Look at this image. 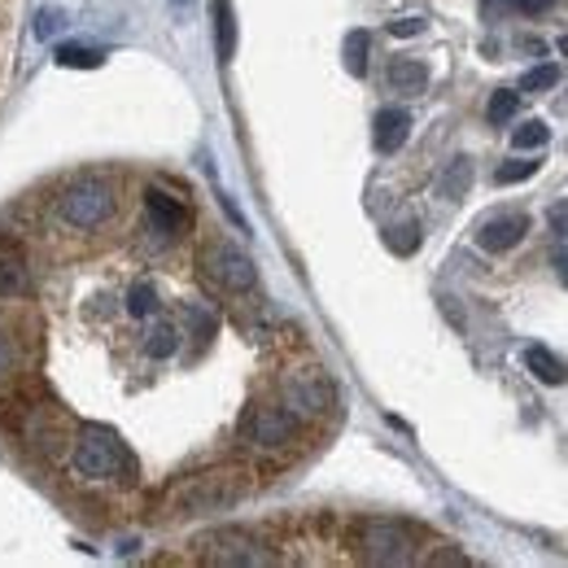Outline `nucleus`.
<instances>
[{
    "mask_svg": "<svg viewBox=\"0 0 568 568\" xmlns=\"http://www.w3.org/2000/svg\"><path fill=\"white\" fill-rule=\"evenodd\" d=\"M351 547H355V560L363 565H385V568H398V565H425V534L407 520H355L351 525Z\"/></svg>",
    "mask_w": 568,
    "mask_h": 568,
    "instance_id": "f257e3e1",
    "label": "nucleus"
},
{
    "mask_svg": "<svg viewBox=\"0 0 568 568\" xmlns=\"http://www.w3.org/2000/svg\"><path fill=\"white\" fill-rule=\"evenodd\" d=\"M71 468L83 481H136V459L123 437L105 425H88L74 433Z\"/></svg>",
    "mask_w": 568,
    "mask_h": 568,
    "instance_id": "f03ea898",
    "label": "nucleus"
},
{
    "mask_svg": "<svg viewBox=\"0 0 568 568\" xmlns=\"http://www.w3.org/2000/svg\"><path fill=\"white\" fill-rule=\"evenodd\" d=\"M302 428L306 425L272 394V398H258V403H250V407L241 412L236 437H241L245 450H254V455H263V459H284V455L302 442Z\"/></svg>",
    "mask_w": 568,
    "mask_h": 568,
    "instance_id": "7ed1b4c3",
    "label": "nucleus"
},
{
    "mask_svg": "<svg viewBox=\"0 0 568 568\" xmlns=\"http://www.w3.org/2000/svg\"><path fill=\"white\" fill-rule=\"evenodd\" d=\"M189 547H193V560L197 565H219V568H263L284 560L267 538H258L250 529H214V534H202Z\"/></svg>",
    "mask_w": 568,
    "mask_h": 568,
    "instance_id": "20e7f679",
    "label": "nucleus"
},
{
    "mask_svg": "<svg viewBox=\"0 0 568 568\" xmlns=\"http://www.w3.org/2000/svg\"><path fill=\"white\" fill-rule=\"evenodd\" d=\"M114 214H119V193H114V184L101 180V175L74 180V184L62 189V197H58V219H62L67 227H74V232H97V227H105Z\"/></svg>",
    "mask_w": 568,
    "mask_h": 568,
    "instance_id": "39448f33",
    "label": "nucleus"
},
{
    "mask_svg": "<svg viewBox=\"0 0 568 568\" xmlns=\"http://www.w3.org/2000/svg\"><path fill=\"white\" fill-rule=\"evenodd\" d=\"M241 477H245V473H236V468H219V473H197V477H184V481L171 490L166 507H171V516L219 511V507L236 503V498L250 490Z\"/></svg>",
    "mask_w": 568,
    "mask_h": 568,
    "instance_id": "423d86ee",
    "label": "nucleus"
},
{
    "mask_svg": "<svg viewBox=\"0 0 568 568\" xmlns=\"http://www.w3.org/2000/svg\"><path fill=\"white\" fill-rule=\"evenodd\" d=\"M276 398H281L284 407L302 420V425H311V420H324L328 412H333V385L324 381V372L320 367H306V372H284L281 385H276Z\"/></svg>",
    "mask_w": 568,
    "mask_h": 568,
    "instance_id": "0eeeda50",
    "label": "nucleus"
},
{
    "mask_svg": "<svg viewBox=\"0 0 568 568\" xmlns=\"http://www.w3.org/2000/svg\"><path fill=\"white\" fill-rule=\"evenodd\" d=\"M202 272H206V281H211L219 293H227V297L254 293V284H258V272H254L250 254H241V250L227 245V241H211V245L202 250Z\"/></svg>",
    "mask_w": 568,
    "mask_h": 568,
    "instance_id": "6e6552de",
    "label": "nucleus"
},
{
    "mask_svg": "<svg viewBox=\"0 0 568 568\" xmlns=\"http://www.w3.org/2000/svg\"><path fill=\"white\" fill-rule=\"evenodd\" d=\"M144 219H149V227H153L162 241H175V236L189 232L193 211H189L180 197H171L166 189H149V193H144Z\"/></svg>",
    "mask_w": 568,
    "mask_h": 568,
    "instance_id": "1a4fd4ad",
    "label": "nucleus"
},
{
    "mask_svg": "<svg viewBox=\"0 0 568 568\" xmlns=\"http://www.w3.org/2000/svg\"><path fill=\"white\" fill-rule=\"evenodd\" d=\"M31 297V263L27 250L9 236H0V302H22Z\"/></svg>",
    "mask_w": 568,
    "mask_h": 568,
    "instance_id": "9d476101",
    "label": "nucleus"
},
{
    "mask_svg": "<svg viewBox=\"0 0 568 568\" xmlns=\"http://www.w3.org/2000/svg\"><path fill=\"white\" fill-rule=\"evenodd\" d=\"M525 232H529V219L525 214H495V219H486L477 227V245L486 254H507L511 245L525 241Z\"/></svg>",
    "mask_w": 568,
    "mask_h": 568,
    "instance_id": "9b49d317",
    "label": "nucleus"
},
{
    "mask_svg": "<svg viewBox=\"0 0 568 568\" xmlns=\"http://www.w3.org/2000/svg\"><path fill=\"white\" fill-rule=\"evenodd\" d=\"M27 342H36V337H22L13 324H4V320H0V394L22 385V372H27L22 346H27Z\"/></svg>",
    "mask_w": 568,
    "mask_h": 568,
    "instance_id": "f8f14e48",
    "label": "nucleus"
},
{
    "mask_svg": "<svg viewBox=\"0 0 568 568\" xmlns=\"http://www.w3.org/2000/svg\"><path fill=\"white\" fill-rule=\"evenodd\" d=\"M412 136V114L407 110H398V105H389V110H381L376 114V132H372V141L381 153H398L403 144Z\"/></svg>",
    "mask_w": 568,
    "mask_h": 568,
    "instance_id": "ddd939ff",
    "label": "nucleus"
},
{
    "mask_svg": "<svg viewBox=\"0 0 568 568\" xmlns=\"http://www.w3.org/2000/svg\"><path fill=\"white\" fill-rule=\"evenodd\" d=\"M525 367H529L542 385H565L568 381V363L551 355L547 346H529V351H525Z\"/></svg>",
    "mask_w": 568,
    "mask_h": 568,
    "instance_id": "4468645a",
    "label": "nucleus"
},
{
    "mask_svg": "<svg viewBox=\"0 0 568 568\" xmlns=\"http://www.w3.org/2000/svg\"><path fill=\"white\" fill-rule=\"evenodd\" d=\"M389 88H394V92H407V97L425 92V88H428V67H425V62H416V58H398V62L389 67Z\"/></svg>",
    "mask_w": 568,
    "mask_h": 568,
    "instance_id": "2eb2a0df",
    "label": "nucleus"
},
{
    "mask_svg": "<svg viewBox=\"0 0 568 568\" xmlns=\"http://www.w3.org/2000/svg\"><path fill=\"white\" fill-rule=\"evenodd\" d=\"M468 189H473V158H455V162L437 175V193L455 202V197H464Z\"/></svg>",
    "mask_w": 568,
    "mask_h": 568,
    "instance_id": "dca6fc26",
    "label": "nucleus"
},
{
    "mask_svg": "<svg viewBox=\"0 0 568 568\" xmlns=\"http://www.w3.org/2000/svg\"><path fill=\"white\" fill-rule=\"evenodd\" d=\"M214 44H219V62H232L236 53V18L227 0H214Z\"/></svg>",
    "mask_w": 568,
    "mask_h": 568,
    "instance_id": "f3484780",
    "label": "nucleus"
},
{
    "mask_svg": "<svg viewBox=\"0 0 568 568\" xmlns=\"http://www.w3.org/2000/svg\"><path fill=\"white\" fill-rule=\"evenodd\" d=\"M180 351V328L171 320H158L149 333H144V355L149 358H171Z\"/></svg>",
    "mask_w": 568,
    "mask_h": 568,
    "instance_id": "a211bd4d",
    "label": "nucleus"
},
{
    "mask_svg": "<svg viewBox=\"0 0 568 568\" xmlns=\"http://www.w3.org/2000/svg\"><path fill=\"white\" fill-rule=\"evenodd\" d=\"M128 315H132V320H149V315H158V284L136 281L132 288H128Z\"/></svg>",
    "mask_w": 568,
    "mask_h": 568,
    "instance_id": "6ab92c4d",
    "label": "nucleus"
},
{
    "mask_svg": "<svg viewBox=\"0 0 568 568\" xmlns=\"http://www.w3.org/2000/svg\"><path fill=\"white\" fill-rule=\"evenodd\" d=\"M367 49H372V36L367 31H351L346 36V49L342 53H346V71L355 74V79L367 74Z\"/></svg>",
    "mask_w": 568,
    "mask_h": 568,
    "instance_id": "aec40b11",
    "label": "nucleus"
},
{
    "mask_svg": "<svg viewBox=\"0 0 568 568\" xmlns=\"http://www.w3.org/2000/svg\"><path fill=\"white\" fill-rule=\"evenodd\" d=\"M385 245L407 258V254L420 250V227H416V223H394V227H385Z\"/></svg>",
    "mask_w": 568,
    "mask_h": 568,
    "instance_id": "412c9836",
    "label": "nucleus"
},
{
    "mask_svg": "<svg viewBox=\"0 0 568 568\" xmlns=\"http://www.w3.org/2000/svg\"><path fill=\"white\" fill-rule=\"evenodd\" d=\"M516 110H520V92H511V88H498L495 97H490V105H486V119L503 128V123H511L516 119Z\"/></svg>",
    "mask_w": 568,
    "mask_h": 568,
    "instance_id": "4be33fe9",
    "label": "nucleus"
},
{
    "mask_svg": "<svg viewBox=\"0 0 568 568\" xmlns=\"http://www.w3.org/2000/svg\"><path fill=\"white\" fill-rule=\"evenodd\" d=\"M547 136H551L547 123H542V119H529V123H520V128L511 132V144H516V149H542Z\"/></svg>",
    "mask_w": 568,
    "mask_h": 568,
    "instance_id": "5701e85b",
    "label": "nucleus"
},
{
    "mask_svg": "<svg viewBox=\"0 0 568 568\" xmlns=\"http://www.w3.org/2000/svg\"><path fill=\"white\" fill-rule=\"evenodd\" d=\"M538 166H542V162H525V158H516V162H503V166H498L495 180L498 184H520V180H534Z\"/></svg>",
    "mask_w": 568,
    "mask_h": 568,
    "instance_id": "b1692460",
    "label": "nucleus"
},
{
    "mask_svg": "<svg viewBox=\"0 0 568 568\" xmlns=\"http://www.w3.org/2000/svg\"><path fill=\"white\" fill-rule=\"evenodd\" d=\"M560 83V71L556 67H534V71L520 79V92H551Z\"/></svg>",
    "mask_w": 568,
    "mask_h": 568,
    "instance_id": "393cba45",
    "label": "nucleus"
},
{
    "mask_svg": "<svg viewBox=\"0 0 568 568\" xmlns=\"http://www.w3.org/2000/svg\"><path fill=\"white\" fill-rule=\"evenodd\" d=\"M62 27H67V9L53 4V9H40V13H36V36H40V40H53Z\"/></svg>",
    "mask_w": 568,
    "mask_h": 568,
    "instance_id": "a878e982",
    "label": "nucleus"
},
{
    "mask_svg": "<svg viewBox=\"0 0 568 568\" xmlns=\"http://www.w3.org/2000/svg\"><path fill=\"white\" fill-rule=\"evenodd\" d=\"M58 62H62V67H74V71H83V67H101V49H79V44H71V49L58 53Z\"/></svg>",
    "mask_w": 568,
    "mask_h": 568,
    "instance_id": "bb28decb",
    "label": "nucleus"
},
{
    "mask_svg": "<svg viewBox=\"0 0 568 568\" xmlns=\"http://www.w3.org/2000/svg\"><path fill=\"white\" fill-rule=\"evenodd\" d=\"M547 223H551V232H556V236H565L568 241V202H556V206L547 211Z\"/></svg>",
    "mask_w": 568,
    "mask_h": 568,
    "instance_id": "cd10ccee",
    "label": "nucleus"
},
{
    "mask_svg": "<svg viewBox=\"0 0 568 568\" xmlns=\"http://www.w3.org/2000/svg\"><path fill=\"white\" fill-rule=\"evenodd\" d=\"M420 31H425V22H420V18H398V22H389V36H398V40L420 36Z\"/></svg>",
    "mask_w": 568,
    "mask_h": 568,
    "instance_id": "c85d7f7f",
    "label": "nucleus"
},
{
    "mask_svg": "<svg viewBox=\"0 0 568 568\" xmlns=\"http://www.w3.org/2000/svg\"><path fill=\"white\" fill-rule=\"evenodd\" d=\"M556 0H511V9H520V13H547Z\"/></svg>",
    "mask_w": 568,
    "mask_h": 568,
    "instance_id": "c756f323",
    "label": "nucleus"
},
{
    "mask_svg": "<svg viewBox=\"0 0 568 568\" xmlns=\"http://www.w3.org/2000/svg\"><path fill=\"white\" fill-rule=\"evenodd\" d=\"M556 272H560V281H565V288H568V250L556 254Z\"/></svg>",
    "mask_w": 568,
    "mask_h": 568,
    "instance_id": "7c9ffc66",
    "label": "nucleus"
},
{
    "mask_svg": "<svg viewBox=\"0 0 568 568\" xmlns=\"http://www.w3.org/2000/svg\"><path fill=\"white\" fill-rule=\"evenodd\" d=\"M481 4H486V9H490V13H498V9H507V4H511V0H481Z\"/></svg>",
    "mask_w": 568,
    "mask_h": 568,
    "instance_id": "2f4dec72",
    "label": "nucleus"
},
{
    "mask_svg": "<svg viewBox=\"0 0 568 568\" xmlns=\"http://www.w3.org/2000/svg\"><path fill=\"white\" fill-rule=\"evenodd\" d=\"M560 49H565V53H568V36H565V40H560Z\"/></svg>",
    "mask_w": 568,
    "mask_h": 568,
    "instance_id": "473e14b6",
    "label": "nucleus"
},
{
    "mask_svg": "<svg viewBox=\"0 0 568 568\" xmlns=\"http://www.w3.org/2000/svg\"><path fill=\"white\" fill-rule=\"evenodd\" d=\"M171 4H189V0H171Z\"/></svg>",
    "mask_w": 568,
    "mask_h": 568,
    "instance_id": "72a5a7b5",
    "label": "nucleus"
}]
</instances>
